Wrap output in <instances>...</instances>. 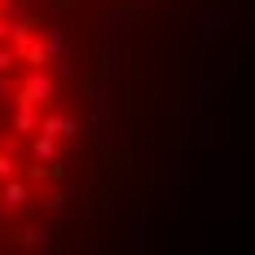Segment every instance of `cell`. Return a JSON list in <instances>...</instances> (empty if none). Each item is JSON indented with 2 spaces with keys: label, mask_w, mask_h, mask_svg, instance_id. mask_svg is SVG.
<instances>
[{
  "label": "cell",
  "mask_w": 255,
  "mask_h": 255,
  "mask_svg": "<svg viewBox=\"0 0 255 255\" xmlns=\"http://www.w3.org/2000/svg\"><path fill=\"white\" fill-rule=\"evenodd\" d=\"M79 110L44 0H0V255L40 251L71 198Z\"/></svg>",
  "instance_id": "obj_1"
}]
</instances>
